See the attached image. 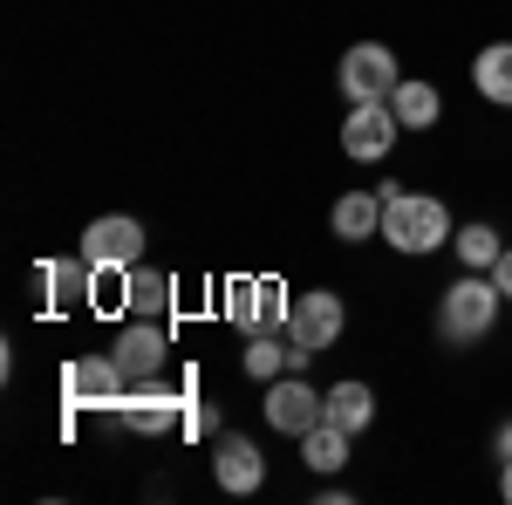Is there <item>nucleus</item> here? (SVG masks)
<instances>
[{"label": "nucleus", "instance_id": "nucleus-1", "mask_svg": "<svg viewBox=\"0 0 512 505\" xmlns=\"http://www.w3.org/2000/svg\"><path fill=\"white\" fill-rule=\"evenodd\" d=\"M383 192V246H396L403 260H431L451 246L458 219L437 192H403V185H376Z\"/></svg>", "mask_w": 512, "mask_h": 505}, {"label": "nucleus", "instance_id": "nucleus-2", "mask_svg": "<svg viewBox=\"0 0 512 505\" xmlns=\"http://www.w3.org/2000/svg\"><path fill=\"white\" fill-rule=\"evenodd\" d=\"M499 314H506L499 280H492V273H458V280L437 294V335H444L451 349H478V342L499 328Z\"/></svg>", "mask_w": 512, "mask_h": 505}, {"label": "nucleus", "instance_id": "nucleus-3", "mask_svg": "<svg viewBox=\"0 0 512 505\" xmlns=\"http://www.w3.org/2000/svg\"><path fill=\"white\" fill-rule=\"evenodd\" d=\"M342 328H349V308H342L335 287L294 294V314H287V355H294V369H308L315 355H328L342 342Z\"/></svg>", "mask_w": 512, "mask_h": 505}, {"label": "nucleus", "instance_id": "nucleus-4", "mask_svg": "<svg viewBox=\"0 0 512 505\" xmlns=\"http://www.w3.org/2000/svg\"><path fill=\"white\" fill-rule=\"evenodd\" d=\"M287 314H294V294L274 273H246L226 287V321L239 335H287Z\"/></svg>", "mask_w": 512, "mask_h": 505}, {"label": "nucleus", "instance_id": "nucleus-5", "mask_svg": "<svg viewBox=\"0 0 512 505\" xmlns=\"http://www.w3.org/2000/svg\"><path fill=\"white\" fill-rule=\"evenodd\" d=\"M110 355H117V369L130 376V389L151 383V376H164V369H171V321L123 314V328H117V342H110Z\"/></svg>", "mask_w": 512, "mask_h": 505}, {"label": "nucleus", "instance_id": "nucleus-6", "mask_svg": "<svg viewBox=\"0 0 512 505\" xmlns=\"http://www.w3.org/2000/svg\"><path fill=\"white\" fill-rule=\"evenodd\" d=\"M403 69H396V55L383 41H355L349 55H342V69H335V89L349 96V103H390Z\"/></svg>", "mask_w": 512, "mask_h": 505}, {"label": "nucleus", "instance_id": "nucleus-7", "mask_svg": "<svg viewBox=\"0 0 512 505\" xmlns=\"http://www.w3.org/2000/svg\"><path fill=\"white\" fill-rule=\"evenodd\" d=\"M123 396H130V376L117 369V355H76L69 369H62V403L69 410H117Z\"/></svg>", "mask_w": 512, "mask_h": 505}, {"label": "nucleus", "instance_id": "nucleus-8", "mask_svg": "<svg viewBox=\"0 0 512 505\" xmlns=\"http://www.w3.org/2000/svg\"><path fill=\"white\" fill-rule=\"evenodd\" d=\"M260 403H267V424H274L280 437H301V430H315L321 417H328V389L308 383V369H287V376H274Z\"/></svg>", "mask_w": 512, "mask_h": 505}, {"label": "nucleus", "instance_id": "nucleus-9", "mask_svg": "<svg viewBox=\"0 0 512 505\" xmlns=\"http://www.w3.org/2000/svg\"><path fill=\"white\" fill-rule=\"evenodd\" d=\"M76 253L89 267H137V260L151 253V233H144V219H130V212H103V219L82 226Z\"/></svg>", "mask_w": 512, "mask_h": 505}, {"label": "nucleus", "instance_id": "nucleus-10", "mask_svg": "<svg viewBox=\"0 0 512 505\" xmlns=\"http://www.w3.org/2000/svg\"><path fill=\"white\" fill-rule=\"evenodd\" d=\"M205 458H212V485L233 492V499H253V492L267 485V458H260V444L239 437V430H219Z\"/></svg>", "mask_w": 512, "mask_h": 505}, {"label": "nucleus", "instance_id": "nucleus-11", "mask_svg": "<svg viewBox=\"0 0 512 505\" xmlns=\"http://www.w3.org/2000/svg\"><path fill=\"white\" fill-rule=\"evenodd\" d=\"M396 137H403V123H396L390 103H349V117H342V151L355 164H383L396 151Z\"/></svg>", "mask_w": 512, "mask_h": 505}, {"label": "nucleus", "instance_id": "nucleus-12", "mask_svg": "<svg viewBox=\"0 0 512 505\" xmlns=\"http://www.w3.org/2000/svg\"><path fill=\"white\" fill-rule=\"evenodd\" d=\"M35 287H41V308L48 314L89 308V260H82V253H69V260H41Z\"/></svg>", "mask_w": 512, "mask_h": 505}, {"label": "nucleus", "instance_id": "nucleus-13", "mask_svg": "<svg viewBox=\"0 0 512 505\" xmlns=\"http://www.w3.org/2000/svg\"><path fill=\"white\" fill-rule=\"evenodd\" d=\"M123 314H144V321H171L178 314V280L164 267H130V294H123Z\"/></svg>", "mask_w": 512, "mask_h": 505}, {"label": "nucleus", "instance_id": "nucleus-14", "mask_svg": "<svg viewBox=\"0 0 512 505\" xmlns=\"http://www.w3.org/2000/svg\"><path fill=\"white\" fill-rule=\"evenodd\" d=\"M328 226H335L342 246L383 239V192H342V198H335V212H328Z\"/></svg>", "mask_w": 512, "mask_h": 505}, {"label": "nucleus", "instance_id": "nucleus-15", "mask_svg": "<svg viewBox=\"0 0 512 505\" xmlns=\"http://www.w3.org/2000/svg\"><path fill=\"white\" fill-rule=\"evenodd\" d=\"M472 89L492 110H512V41H485L472 55Z\"/></svg>", "mask_w": 512, "mask_h": 505}, {"label": "nucleus", "instance_id": "nucleus-16", "mask_svg": "<svg viewBox=\"0 0 512 505\" xmlns=\"http://www.w3.org/2000/svg\"><path fill=\"white\" fill-rule=\"evenodd\" d=\"M287 369H294V355H287V335H246V342H239V376H246V383H274V376H287Z\"/></svg>", "mask_w": 512, "mask_h": 505}, {"label": "nucleus", "instance_id": "nucleus-17", "mask_svg": "<svg viewBox=\"0 0 512 505\" xmlns=\"http://www.w3.org/2000/svg\"><path fill=\"white\" fill-rule=\"evenodd\" d=\"M301 465L315 471V478H335V471L349 465V430L328 424V417L315 430H301Z\"/></svg>", "mask_w": 512, "mask_h": 505}, {"label": "nucleus", "instance_id": "nucleus-18", "mask_svg": "<svg viewBox=\"0 0 512 505\" xmlns=\"http://www.w3.org/2000/svg\"><path fill=\"white\" fill-rule=\"evenodd\" d=\"M390 110H396L403 130H431V123L444 117V96H437V82L403 76V82H396V96H390Z\"/></svg>", "mask_w": 512, "mask_h": 505}, {"label": "nucleus", "instance_id": "nucleus-19", "mask_svg": "<svg viewBox=\"0 0 512 505\" xmlns=\"http://www.w3.org/2000/svg\"><path fill=\"white\" fill-rule=\"evenodd\" d=\"M328 424H342L349 437H362V430L376 424V389L355 383V376H349V383H335V389H328Z\"/></svg>", "mask_w": 512, "mask_h": 505}, {"label": "nucleus", "instance_id": "nucleus-20", "mask_svg": "<svg viewBox=\"0 0 512 505\" xmlns=\"http://www.w3.org/2000/svg\"><path fill=\"white\" fill-rule=\"evenodd\" d=\"M451 253H458V267H465V273H492V267H499V253H506V239H499V226L472 219V226L451 233Z\"/></svg>", "mask_w": 512, "mask_h": 505}, {"label": "nucleus", "instance_id": "nucleus-21", "mask_svg": "<svg viewBox=\"0 0 512 505\" xmlns=\"http://www.w3.org/2000/svg\"><path fill=\"white\" fill-rule=\"evenodd\" d=\"M178 430H185V437H219V410L192 396V403H185V424H178Z\"/></svg>", "mask_w": 512, "mask_h": 505}, {"label": "nucleus", "instance_id": "nucleus-22", "mask_svg": "<svg viewBox=\"0 0 512 505\" xmlns=\"http://www.w3.org/2000/svg\"><path fill=\"white\" fill-rule=\"evenodd\" d=\"M492 280H499V294H506V308H512V239H506V253H499V267H492Z\"/></svg>", "mask_w": 512, "mask_h": 505}, {"label": "nucleus", "instance_id": "nucleus-23", "mask_svg": "<svg viewBox=\"0 0 512 505\" xmlns=\"http://www.w3.org/2000/svg\"><path fill=\"white\" fill-rule=\"evenodd\" d=\"M492 451H499V458H512V417L499 424V437H492Z\"/></svg>", "mask_w": 512, "mask_h": 505}, {"label": "nucleus", "instance_id": "nucleus-24", "mask_svg": "<svg viewBox=\"0 0 512 505\" xmlns=\"http://www.w3.org/2000/svg\"><path fill=\"white\" fill-rule=\"evenodd\" d=\"M499 499L512 505V458H499Z\"/></svg>", "mask_w": 512, "mask_h": 505}]
</instances>
